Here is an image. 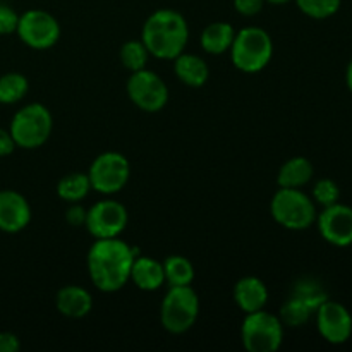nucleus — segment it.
I'll return each mask as SVG.
<instances>
[{
	"instance_id": "nucleus-24",
	"label": "nucleus",
	"mask_w": 352,
	"mask_h": 352,
	"mask_svg": "<svg viewBox=\"0 0 352 352\" xmlns=\"http://www.w3.org/2000/svg\"><path fill=\"white\" fill-rule=\"evenodd\" d=\"M30 82L19 72H7L0 76V103L12 105L26 96Z\"/></svg>"
},
{
	"instance_id": "nucleus-1",
	"label": "nucleus",
	"mask_w": 352,
	"mask_h": 352,
	"mask_svg": "<svg viewBox=\"0 0 352 352\" xmlns=\"http://www.w3.org/2000/svg\"><path fill=\"white\" fill-rule=\"evenodd\" d=\"M136 250L119 237L96 239L88 251V274L96 289L116 292L131 280Z\"/></svg>"
},
{
	"instance_id": "nucleus-23",
	"label": "nucleus",
	"mask_w": 352,
	"mask_h": 352,
	"mask_svg": "<svg viewBox=\"0 0 352 352\" xmlns=\"http://www.w3.org/2000/svg\"><path fill=\"white\" fill-rule=\"evenodd\" d=\"M316 309L309 305L306 299L299 298V296L292 294V298H289L285 301V305L280 308V322L287 327H302Z\"/></svg>"
},
{
	"instance_id": "nucleus-29",
	"label": "nucleus",
	"mask_w": 352,
	"mask_h": 352,
	"mask_svg": "<svg viewBox=\"0 0 352 352\" xmlns=\"http://www.w3.org/2000/svg\"><path fill=\"white\" fill-rule=\"evenodd\" d=\"M265 6V0H234V7L241 16H256L261 12Z\"/></svg>"
},
{
	"instance_id": "nucleus-5",
	"label": "nucleus",
	"mask_w": 352,
	"mask_h": 352,
	"mask_svg": "<svg viewBox=\"0 0 352 352\" xmlns=\"http://www.w3.org/2000/svg\"><path fill=\"white\" fill-rule=\"evenodd\" d=\"M272 217L289 230H305L316 220V206L308 195L298 188H280L270 205Z\"/></svg>"
},
{
	"instance_id": "nucleus-28",
	"label": "nucleus",
	"mask_w": 352,
	"mask_h": 352,
	"mask_svg": "<svg viewBox=\"0 0 352 352\" xmlns=\"http://www.w3.org/2000/svg\"><path fill=\"white\" fill-rule=\"evenodd\" d=\"M19 16L16 10L9 6L0 3V34H10L17 30Z\"/></svg>"
},
{
	"instance_id": "nucleus-12",
	"label": "nucleus",
	"mask_w": 352,
	"mask_h": 352,
	"mask_svg": "<svg viewBox=\"0 0 352 352\" xmlns=\"http://www.w3.org/2000/svg\"><path fill=\"white\" fill-rule=\"evenodd\" d=\"M318 332L327 342L339 346L347 342L352 336V316L349 309L337 301H325L316 309Z\"/></svg>"
},
{
	"instance_id": "nucleus-22",
	"label": "nucleus",
	"mask_w": 352,
	"mask_h": 352,
	"mask_svg": "<svg viewBox=\"0 0 352 352\" xmlns=\"http://www.w3.org/2000/svg\"><path fill=\"white\" fill-rule=\"evenodd\" d=\"M164 275L168 287L191 285V282L195 280V267L188 258L172 254L164 260Z\"/></svg>"
},
{
	"instance_id": "nucleus-33",
	"label": "nucleus",
	"mask_w": 352,
	"mask_h": 352,
	"mask_svg": "<svg viewBox=\"0 0 352 352\" xmlns=\"http://www.w3.org/2000/svg\"><path fill=\"white\" fill-rule=\"evenodd\" d=\"M346 81H347V88H349V91L352 93V60H351V64L347 65V72H346Z\"/></svg>"
},
{
	"instance_id": "nucleus-15",
	"label": "nucleus",
	"mask_w": 352,
	"mask_h": 352,
	"mask_svg": "<svg viewBox=\"0 0 352 352\" xmlns=\"http://www.w3.org/2000/svg\"><path fill=\"white\" fill-rule=\"evenodd\" d=\"M234 301L241 311L253 313L263 309L268 301V289L258 277H244L234 287Z\"/></svg>"
},
{
	"instance_id": "nucleus-27",
	"label": "nucleus",
	"mask_w": 352,
	"mask_h": 352,
	"mask_svg": "<svg viewBox=\"0 0 352 352\" xmlns=\"http://www.w3.org/2000/svg\"><path fill=\"white\" fill-rule=\"evenodd\" d=\"M313 199L323 208L332 206L339 203L340 199V188L336 181L332 179H320L313 188Z\"/></svg>"
},
{
	"instance_id": "nucleus-31",
	"label": "nucleus",
	"mask_w": 352,
	"mask_h": 352,
	"mask_svg": "<svg viewBox=\"0 0 352 352\" xmlns=\"http://www.w3.org/2000/svg\"><path fill=\"white\" fill-rule=\"evenodd\" d=\"M21 349V342L17 336L10 332H0V352H17Z\"/></svg>"
},
{
	"instance_id": "nucleus-14",
	"label": "nucleus",
	"mask_w": 352,
	"mask_h": 352,
	"mask_svg": "<svg viewBox=\"0 0 352 352\" xmlns=\"http://www.w3.org/2000/svg\"><path fill=\"white\" fill-rule=\"evenodd\" d=\"M31 220V206L21 192L0 191V230L17 234L28 227Z\"/></svg>"
},
{
	"instance_id": "nucleus-6",
	"label": "nucleus",
	"mask_w": 352,
	"mask_h": 352,
	"mask_svg": "<svg viewBox=\"0 0 352 352\" xmlns=\"http://www.w3.org/2000/svg\"><path fill=\"white\" fill-rule=\"evenodd\" d=\"M199 315L198 294L191 285H175L168 289L160 306L162 325L167 332L184 333L196 323Z\"/></svg>"
},
{
	"instance_id": "nucleus-32",
	"label": "nucleus",
	"mask_w": 352,
	"mask_h": 352,
	"mask_svg": "<svg viewBox=\"0 0 352 352\" xmlns=\"http://www.w3.org/2000/svg\"><path fill=\"white\" fill-rule=\"evenodd\" d=\"M16 148L12 136H10V131H6L0 127V157H7L10 155Z\"/></svg>"
},
{
	"instance_id": "nucleus-3",
	"label": "nucleus",
	"mask_w": 352,
	"mask_h": 352,
	"mask_svg": "<svg viewBox=\"0 0 352 352\" xmlns=\"http://www.w3.org/2000/svg\"><path fill=\"white\" fill-rule=\"evenodd\" d=\"M272 55H274V41L270 34L256 26L241 30L239 33H236L230 45L232 64L248 74L263 71L270 64Z\"/></svg>"
},
{
	"instance_id": "nucleus-19",
	"label": "nucleus",
	"mask_w": 352,
	"mask_h": 352,
	"mask_svg": "<svg viewBox=\"0 0 352 352\" xmlns=\"http://www.w3.org/2000/svg\"><path fill=\"white\" fill-rule=\"evenodd\" d=\"M315 168L306 157H294L285 162L277 175V182L280 188H302L313 179Z\"/></svg>"
},
{
	"instance_id": "nucleus-18",
	"label": "nucleus",
	"mask_w": 352,
	"mask_h": 352,
	"mask_svg": "<svg viewBox=\"0 0 352 352\" xmlns=\"http://www.w3.org/2000/svg\"><path fill=\"white\" fill-rule=\"evenodd\" d=\"M174 71L179 81L184 82L186 86L191 88H199L205 85L210 78V69L206 62L203 60L199 55L195 54H186L182 52L181 55L174 58Z\"/></svg>"
},
{
	"instance_id": "nucleus-13",
	"label": "nucleus",
	"mask_w": 352,
	"mask_h": 352,
	"mask_svg": "<svg viewBox=\"0 0 352 352\" xmlns=\"http://www.w3.org/2000/svg\"><path fill=\"white\" fill-rule=\"evenodd\" d=\"M318 220V230L327 243L337 248H346L352 244V208L342 203L323 208Z\"/></svg>"
},
{
	"instance_id": "nucleus-25",
	"label": "nucleus",
	"mask_w": 352,
	"mask_h": 352,
	"mask_svg": "<svg viewBox=\"0 0 352 352\" xmlns=\"http://www.w3.org/2000/svg\"><path fill=\"white\" fill-rule=\"evenodd\" d=\"M148 57H150V52L146 50V47H144L141 40L126 41L122 48H120V60H122L124 67L129 69L131 72L146 69Z\"/></svg>"
},
{
	"instance_id": "nucleus-10",
	"label": "nucleus",
	"mask_w": 352,
	"mask_h": 352,
	"mask_svg": "<svg viewBox=\"0 0 352 352\" xmlns=\"http://www.w3.org/2000/svg\"><path fill=\"white\" fill-rule=\"evenodd\" d=\"M127 95L138 109L144 112H160L168 102V88L164 79L153 71L141 69L131 74Z\"/></svg>"
},
{
	"instance_id": "nucleus-30",
	"label": "nucleus",
	"mask_w": 352,
	"mask_h": 352,
	"mask_svg": "<svg viewBox=\"0 0 352 352\" xmlns=\"http://www.w3.org/2000/svg\"><path fill=\"white\" fill-rule=\"evenodd\" d=\"M86 213H88V210H85L81 205H78V203H72V205L69 206L67 213H65V220H67V223H71L72 227L85 226Z\"/></svg>"
},
{
	"instance_id": "nucleus-16",
	"label": "nucleus",
	"mask_w": 352,
	"mask_h": 352,
	"mask_svg": "<svg viewBox=\"0 0 352 352\" xmlns=\"http://www.w3.org/2000/svg\"><path fill=\"white\" fill-rule=\"evenodd\" d=\"M55 305L60 315L67 318H82L93 308V298L86 289L79 285H65L57 292Z\"/></svg>"
},
{
	"instance_id": "nucleus-4",
	"label": "nucleus",
	"mask_w": 352,
	"mask_h": 352,
	"mask_svg": "<svg viewBox=\"0 0 352 352\" xmlns=\"http://www.w3.org/2000/svg\"><path fill=\"white\" fill-rule=\"evenodd\" d=\"M54 127L50 110L41 103H30L19 109L10 122V136L16 146L34 150L48 141Z\"/></svg>"
},
{
	"instance_id": "nucleus-7",
	"label": "nucleus",
	"mask_w": 352,
	"mask_h": 352,
	"mask_svg": "<svg viewBox=\"0 0 352 352\" xmlns=\"http://www.w3.org/2000/svg\"><path fill=\"white\" fill-rule=\"evenodd\" d=\"M241 339L244 349L250 352H275L280 349L284 340V323L265 309L246 313Z\"/></svg>"
},
{
	"instance_id": "nucleus-26",
	"label": "nucleus",
	"mask_w": 352,
	"mask_h": 352,
	"mask_svg": "<svg viewBox=\"0 0 352 352\" xmlns=\"http://www.w3.org/2000/svg\"><path fill=\"white\" fill-rule=\"evenodd\" d=\"M342 0H296L301 12L313 19H327L340 9Z\"/></svg>"
},
{
	"instance_id": "nucleus-2",
	"label": "nucleus",
	"mask_w": 352,
	"mask_h": 352,
	"mask_svg": "<svg viewBox=\"0 0 352 352\" xmlns=\"http://www.w3.org/2000/svg\"><path fill=\"white\" fill-rule=\"evenodd\" d=\"M189 26L177 10L160 9L151 14L141 30V41L150 55L164 60H174L186 50Z\"/></svg>"
},
{
	"instance_id": "nucleus-34",
	"label": "nucleus",
	"mask_w": 352,
	"mask_h": 352,
	"mask_svg": "<svg viewBox=\"0 0 352 352\" xmlns=\"http://www.w3.org/2000/svg\"><path fill=\"white\" fill-rule=\"evenodd\" d=\"M265 2H268V3H274V6H284V3H289V2H292V0H265Z\"/></svg>"
},
{
	"instance_id": "nucleus-21",
	"label": "nucleus",
	"mask_w": 352,
	"mask_h": 352,
	"mask_svg": "<svg viewBox=\"0 0 352 352\" xmlns=\"http://www.w3.org/2000/svg\"><path fill=\"white\" fill-rule=\"evenodd\" d=\"M89 191H91V182H89L88 174H82V172L64 175L57 184L58 198L69 203L81 201L88 196Z\"/></svg>"
},
{
	"instance_id": "nucleus-17",
	"label": "nucleus",
	"mask_w": 352,
	"mask_h": 352,
	"mask_svg": "<svg viewBox=\"0 0 352 352\" xmlns=\"http://www.w3.org/2000/svg\"><path fill=\"white\" fill-rule=\"evenodd\" d=\"M131 280L141 291H157L165 284L164 263L150 256H136L131 268Z\"/></svg>"
},
{
	"instance_id": "nucleus-9",
	"label": "nucleus",
	"mask_w": 352,
	"mask_h": 352,
	"mask_svg": "<svg viewBox=\"0 0 352 352\" xmlns=\"http://www.w3.org/2000/svg\"><path fill=\"white\" fill-rule=\"evenodd\" d=\"M16 33L28 47L34 50H47L60 38V24L47 10L31 9L19 16Z\"/></svg>"
},
{
	"instance_id": "nucleus-11",
	"label": "nucleus",
	"mask_w": 352,
	"mask_h": 352,
	"mask_svg": "<svg viewBox=\"0 0 352 352\" xmlns=\"http://www.w3.org/2000/svg\"><path fill=\"white\" fill-rule=\"evenodd\" d=\"M126 206L113 199H103L95 203L86 213V229L95 239H110L119 237L127 226Z\"/></svg>"
},
{
	"instance_id": "nucleus-20",
	"label": "nucleus",
	"mask_w": 352,
	"mask_h": 352,
	"mask_svg": "<svg viewBox=\"0 0 352 352\" xmlns=\"http://www.w3.org/2000/svg\"><path fill=\"white\" fill-rule=\"evenodd\" d=\"M236 31L229 23H212L203 30L201 33V47L203 50L212 55H222L230 50Z\"/></svg>"
},
{
	"instance_id": "nucleus-8",
	"label": "nucleus",
	"mask_w": 352,
	"mask_h": 352,
	"mask_svg": "<svg viewBox=\"0 0 352 352\" xmlns=\"http://www.w3.org/2000/svg\"><path fill=\"white\" fill-rule=\"evenodd\" d=\"M131 165L124 155L117 151H105L93 160L88 170L91 189L102 195H116L127 184Z\"/></svg>"
}]
</instances>
